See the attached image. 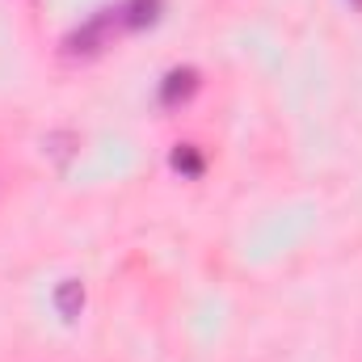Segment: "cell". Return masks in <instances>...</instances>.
Returning <instances> with one entry per match:
<instances>
[{
    "instance_id": "6da1fadb",
    "label": "cell",
    "mask_w": 362,
    "mask_h": 362,
    "mask_svg": "<svg viewBox=\"0 0 362 362\" xmlns=\"http://www.w3.org/2000/svg\"><path fill=\"white\" fill-rule=\"evenodd\" d=\"M122 30V13L118 8H101L93 21H85L76 34H68L64 38V55L68 59H89V55H101L110 42H114V34Z\"/></svg>"
},
{
    "instance_id": "7a4b0ae2",
    "label": "cell",
    "mask_w": 362,
    "mask_h": 362,
    "mask_svg": "<svg viewBox=\"0 0 362 362\" xmlns=\"http://www.w3.org/2000/svg\"><path fill=\"white\" fill-rule=\"evenodd\" d=\"M198 89V72L194 68H173L165 81H160V105H181V101H189Z\"/></svg>"
},
{
    "instance_id": "3957f363",
    "label": "cell",
    "mask_w": 362,
    "mask_h": 362,
    "mask_svg": "<svg viewBox=\"0 0 362 362\" xmlns=\"http://www.w3.org/2000/svg\"><path fill=\"white\" fill-rule=\"evenodd\" d=\"M51 299H55V312L72 325V320L85 312V282H81V278H64V282L55 286V295H51Z\"/></svg>"
},
{
    "instance_id": "277c9868",
    "label": "cell",
    "mask_w": 362,
    "mask_h": 362,
    "mask_svg": "<svg viewBox=\"0 0 362 362\" xmlns=\"http://www.w3.org/2000/svg\"><path fill=\"white\" fill-rule=\"evenodd\" d=\"M118 13H122V30H144L160 17V0H127Z\"/></svg>"
},
{
    "instance_id": "5b68a950",
    "label": "cell",
    "mask_w": 362,
    "mask_h": 362,
    "mask_svg": "<svg viewBox=\"0 0 362 362\" xmlns=\"http://www.w3.org/2000/svg\"><path fill=\"white\" fill-rule=\"evenodd\" d=\"M72 144H76V135H72V131H55V135H47V139H42V152H47V156H55V160L64 165V160L72 156Z\"/></svg>"
},
{
    "instance_id": "8992f818",
    "label": "cell",
    "mask_w": 362,
    "mask_h": 362,
    "mask_svg": "<svg viewBox=\"0 0 362 362\" xmlns=\"http://www.w3.org/2000/svg\"><path fill=\"white\" fill-rule=\"evenodd\" d=\"M169 165H173L177 173H185V177H198V173H202V156H198L189 144H181L177 152H173V160H169Z\"/></svg>"
},
{
    "instance_id": "52a82bcc",
    "label": "cell",
    "mask_w": 362,
    "mask_h": 362,
    "mask_svg": "<svg viewBox=\"0 0 362 362\" xmlns=\"http://www.w3.org/2000/svg\"><path fill=\"white\" fill-rule=\"evenodd\" d=\"M354 4H362V0H354Z\"/></svg>"
}]
</instances>
